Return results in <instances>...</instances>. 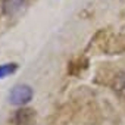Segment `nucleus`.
<instances>
[{"instance_id":"2","label":"nucleus","mask_w":125,"mask_h":125,"mask_svg":"<svg viewBox=\"0 0 125 125\" xmlns=\"http://www.w3.org/2000/svg\"><path fill=\"white\" fill-rule=\"evenodd\" d=\"M16 125H35V112L32 109L22 107L15 113Z\"/></svg>"},{"instance_id":"4","label":"nucleus","mask_w":125,"mask_h":125,"mask_svg":"<svg viewBox=\"0 0 125 125\" xmlns=\"http://www.w3.org/2000/svg\"><path fill=\"white\" fill-rule=\"evenodd\" d=\"M16 69H18L16 63H3V65H0V78H6L8 75L13 74Z\"/></svg>"},{"instance_id":"5","label":"nucleus","mask_w":125,"mask_h":125,"mask_svg":"<svg viewBox=\"0 0 125 125\" xmlns=\"http://www.w3.org/2000/svg\"><path fill=\"white\" fill-rule=\"evenodd\" d=\"M118 90H119V91H125V77L121 78V84H119Z\"/></svg>"},{"instance_id":"3","label":"nucleus","mask_w":125,"mask_h":125,"mask_svg":"<svg viewBox=\"0 0 125 125\" xmlns=\"http://www.w3.org/2000/svg\"><path fill=\"white\" fill-rule=\"evenodd\" d=\"M25 5V0H3L2 3V8H3V12L9 16L12 15H16Z\"/></svg>"},{"instance_id":"1","label":"nucleus","mask_w":125,"mask_h":125,"mask_svg":"<svg viewBox=\"0 0 125 125\" xmlns=\"http://www.w3.org/2000/svg\"><path fill=\"white\" fill-rule=\"evenodd\" d=\"M31 99H32V88L27 84H18L9 93V102L16 106H24Z\"/></svg>"}]
</instances>
